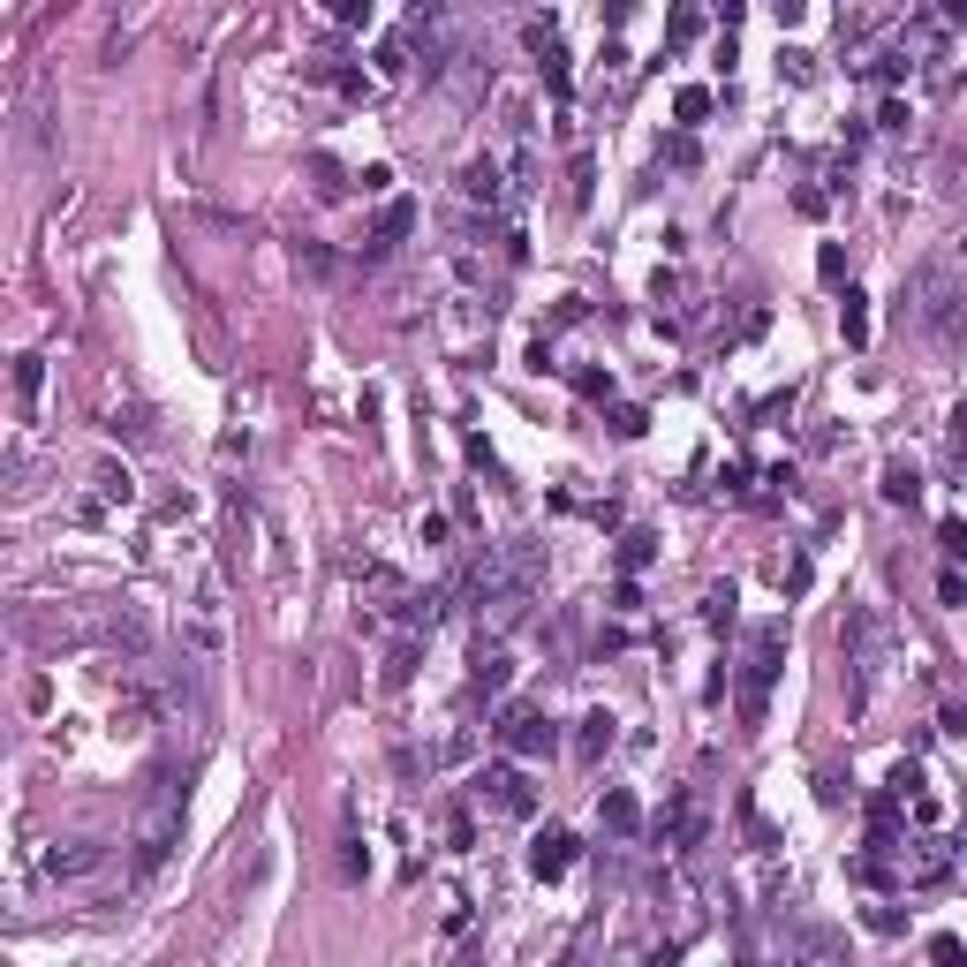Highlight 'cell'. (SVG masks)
<instances>
[{"label":"cell","mask_w":967,"mask_h":967,"mask_svg":"<svg viewBox=\"0 0 967 967\" xmlns=\"http://www.w3.org/2000/svg\"><path fill=\"white\" fill-rule=\"evenodd\" d=\"M46 869H53V877H84V869H99V847H68V854L53 847V862H46Z\"/></svg>","instance_id":"8fae6325"},{"label":"cell","mask_w":967,"mask_h":967,"mask_svg":"<svg viewBox=\"0 0 967 967\" xmlns=\"http://www.w3.org/2000/svg\"><path fill=\"white\" fill-rule=\"evenodd\" d=\"M673 114H680V121H703V114H711V91H680Z\"/></svg>","instance_id":"d6986e66"},{"label":"cell","mask_w":967,"mask_h":967,"mask_svg":"<svg viewBox=\"0 0 967 967\" xmlns=\"http://www.w3.org/2000/svg\"><path fill=\"white\" fill-rule=\"evenodd\" d=\"M703 620H733V582H718V590L703 597Z\"/></svg>","instance_id":"ffe728a7"},{"label":"cell","mask_w":967,"mask_h":967,"mask_svg":"<svg viewBox=\"0 0 967 967\" xmlns=\"http://www.w3.org/2000/svg\"><path fill=\"white\" fill-rule=\"evenodd\" d=\"M937 544H945L952 560H967V522H945V529H937Z\"/></svg>","instance_id":"603a6c76"},{"label":"cell","mask_w":967,"mask_h":967,"mask_svg":"<svg viewBox=\"0 0 967 967\" xmlns=\"http://www.w3.org/2000/svg\"><path fill=\"white\" fill-rule=\"evenodd\" d=\"M779 76H786V84H816V53L786 46V53H779Z\"/></svg>","instance_id":"4fadbf2b"},{"label":"cell","mask_w":967,"mask_h":967,"mask_svg":"<svg viewBox=\"0 0 967 967\" xmlns=\"http://www.w3.org/2000/svg\"><path fill=\"white\" fill-rule=\"evenodd\" d=\"M310 182H318V197H340V167H333V159H310Z\"/></svg>","instance_id":"ac0fdd59"},{"label":"cell","mask_w":967,"mask_h":967,"mask_svg":"<svg viewBox=\"0 0 967 967\" xmlns=\"http://www.w3.org/2000/svg\"><path fill=\"white\" fill-rule=\"evenodd\" d=\"M650 544H658L650 529H628V537H620V567H628V575H635V567H650Z\"/></svg>","instance_id":"5bb4252c"},{"label":"cell","mask_w":967,"mask_h":967,"mask_svg":"<svg viewBox=\"0 0 967 967\" xmlns=\"http://www.w3.org/2000/svg\"><path fill=\"white\" fill-rule=\"evenodd\" d=\"M779 658H786V620H764L748 635V665H741V726H764V696L779 680Z\"/></svg>","instance_id":"6da1fadb"},{"label":"cell","mask_w":967,"mask_h":967,"mask_svg":"<svg viewBox=\"0 0 967 967\" xmlns=\"http://www.w3.org/2000/svg\"><path fill=\"white\" fill-rule=\"evenodd\" d=\"M507 680H514V665L499 658V650L484 658V643H476V696H484V703H492V696H507Z\"/></svg>","instance_id":"52a82bcc"},{"label":"cell","mask_w":967,"mask_h":967,"mask_svg":"<svg viewBox=\"0 0 967 967\" xmlns=\"http://www.w3.org/2000/svg\"><path fill=\"white\" fill-rule=\"evenodd\" d=\"M779 590H786V597H801V590H809V552H794V560H786Z\"/></svg>","instance_id":"e0dca14e"},{"label":"cell","mask_w":967,"mask_h":967,"mask_svg":"<svg viewBox=\"0 0 967 967\" xmlns=\"http://www.w3.org/2000/svg\"><path fill=\"white\" fill-rule=\"evenodd\" d=\"M884 499H892V507H915L922 499V469L915 461H892V469H884Z\"/></svg>","instance_id":"ba28073f"},{"label":"cell","mask_w":967,"mask_h":967,"mask_svg":"<svg viewBox=\"0 0 967 967\" xmlns=\"http://www.w3.org/2000/svg\"><path fill=\"white\" fill-rule=\"evenodd\" d=\"M529 869H537L544 884H552V877H567V869H575V832H560V824H544V832L529 839Z\"/></svg>","instance_id":"277c9868"},{"label":"cell","mask_w":967,"mask_h":967,"mask_svg":"<svg viewBox=\"0 0 967 967\" xmlns=\"http://www.w3.org/2000/svg\"><path fill=\"white\" fill-rule=\"evenodd\" d=\"M408 227H416V204H408V197H393V204H386V212H378V242H371V257H386V250H393V242H401V235H408Z\"/></svg>","instance_id":"8992f818"},{"label":"cell","mask_w":967,"mask_h":967,"mask_svg":"<svg viewBox=\"0 0 967 967\" xmlns=\"http://www.w3.org/2000/svg\"><path fill=\"white\" fill-rule=\"evenodd\" d=\"M499 741H507L514 756H552L560 733H552V718H537V711H507L499 718Z\"/></svg>","instance_id":"7a4b0ae2"},{"label":"cell","mask_w":967,"mask_h":967,"mask_svg":"<svg viewBox=\"0 0 967 967\" xmlns=\"http://www.w3.org/2000/svg\"><path fill=\"white\" fill-rule=\"evenodd\" d=\"M605 832L612 839H635V832H643V809H635L628 786H605Z\"/></svg>","instance_id":"5b68a950"},{"label":"cell","mask_w":967,"mask_h":967,"mask_svg":"<svg viewBox=\"0 0 967 967\" xmlns=\"http://www.w3.org/2000/svg\"><path fill=\"white\" fill-rule=\"evenodd\" d=\"M612 748V711H590L582 718V756H605Z\"/></svg>","instance_id":"7c38bea8"},{"label":"cell","mask_w":967,"mask_h":967,"mask_svg":"<svg viewBox=\"0 0 967 967\" xmlns=\"http://www.w3.org/2000/svg\"><path fill=\"white\" fill-rule=\"evenodd\" d=\"M461 197L499 204V167H492V159H469V167H461Z\"/></svg>","instance_id":"9c48e42d"},{"label":"cell","mask_w":967,"mask_h":967,"mask_svg":"<svg viewBox=\"0 0 967 967\" xmlns=\"http://www.w3.org/2000/svg\"><path fill=\"white\" fill-rule=\"evenodd\" d=\"M575 386H582V401H605V393H612V371H582Z\"/></svg>","instance_id":"7402d4cb"},{"label":"cell","mask_w":967,"mask_h":967,"mask_svg":"<svg viewBox=\"0 0 967 967\" xmlns=\"http://www.w3.org/2000/svg\"><path fill=\"white\" fill-rule=\"evenodd\" d=\"M696 31H703V16H696V8H673V16H665V46H688Z\"/></svg>","instance_id":"9a60e30c"},{"label":"cell","mask_w":967,"mask_h":967,"mask_svg":"<svg viewBox=\"0 0 967 967\" xmlns=\"http://www.w3.org/2000/svg\"><path fill=\"white\" fill-rule=\"evenodd\" d=\"M801 8H809V0H771V16H779V23H801Z\"/></svg>","instance_id":"cb8c5ba5"},{"label":"cell","mask_w":967,"mask_h":967,"mask_svg":"<svg viewBox=\"0 0 967 967\" xmlns=\"http://www.w3.org/2000/svg\"><path fill=\"white\" fill-rule=\"evenodd\" d=\"M38 378H46V363H38V356H16V401H38Z\"/></svg>","instance_id":"2e32d148"},{"label":"cell","mask_w":967,"mask_h":967,"mask_svg":"<svg viewBox=\"0 0 967 967\" xmlns=\"http://www.w3.org/2000/svg\"><path fill=\"white\" fill-rule=\"evenodd\" d=\"M643 424H650L643 408H612V431H620V439H643Z\"/></svg>","instance_id":"44dd1931"},{"label":"cell","mask_w":967,"mask_h":967,"mask_svg":"<svg viewBox=\"0 0 967 967\" xmlns=\"http://www.w3.org/2000/svg\"><path fill=\"white\" fill-rule=\"evenodd\" d=\"M476 801H492L499 816H529V786L514 764H492V771H476Z\"/></svg>","instance_id":"3957f363"},{"label":"cell","mask_w":967,"mask_h":967,"mask_svg":"<svg viewBox=\"0 0 967 967\" xmlns=\"http://www.w3.org/2000/svg\"><path fill=\"white\" fill-rule=\"evenodd\" d=\"M839 333H847V348H862L869 340V310H862V295L847 288V303H839Z\"/></svg>","instance_id":"30bf717a"},{"label":"cell","mask_w":967,"mask_h":967,"mask_svg":"<svg viewBox=\"0 0 967 967\" xmlns=\"http://www.w3.org/2000/svg\"><path fill=\"white\" fill-rule=\"evenodd\" d=\"M952 446H967V408H952Z\"/></svg>","instance_id":"d4e9b609"}]
</instances>
